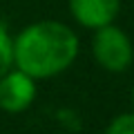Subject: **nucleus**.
<instances>
[{
  "label": "nucleus",
  "mask_w": 134,
  "mask_h": 134,
  "mask_svg": "<svg viewBox=\"0 0 134 134\" xmlns=\"http://www.w3.org/2000/svg\"><path fill=\"white\" fill-rule=\"evenodd\" d=\"M81 52V40L60 20H36L14 36V67L34 81H47L67 72Z\"/></svg>",
  "instance_id": "obj_1"
},
{
  "label": "nucleus",
  "mask_w": 134,
  "mask_h": 134,
  "mask_svg": "<svg viewBox=\"0 0 134 134\" xmlns=\"http://www.w3.org/2000/svg\"><path fill=\"white\" fill-rule=\"evenodd\" d=\"M92 56L105 72L121 74L134 63V45L130 36L114 23L94 29Z\"/></svg>",
  "instance_id": "obj_2"
},
{
  "label": "nucleus",
  "mask_w": 134,
  "mask_h": 134,
  "mask_svg": "<svg viewBox=\"0 0 134 134\" xmlns=\"http://www.w3.org/2000/svg\"><path fill=\"white\" fill-rule=\"evenodd\" d=\"M36 83L29 74L11 67L5 76H0V110L7 114H23L36 100Z\"/></svg>",
  "instance_id": "obj_3"
},
{
  "label": "nucleus",
  "mask_w": 134,
  "mask_h": 134,
  "mask_svg": "<svg viewBox=\"0 0 134 134\" xmlns=\"http://www.w3.org/2000/svg\"><path fill=\"white\" fill-rule=\"evenodd\" d=\"M67 9L81 27L98 29L116 20L121 0H67Z\"/></svg>",
  "instance_id": "obj_4"
},
{
  "label": "nucleus",
  "mask_w": 134,
  "mask_h": 134,
  "mask_svg": "<svg viewBox=\"0 0 134 134\" xmlns=\"http://www.w3.org/2000/svg\"><path fill=\"white\" fill-rule=\"evenodd\" d=\"M14 67V36L5 23H0V76Z\"/></svg>",
  "instance_id": "obj_5"
},
{
  "label": "nucleus",
  "mask_w": 134,
  "mask_h": 134,
  "mask_svg": "<svg viewBox=\"0 0 134 134\" xmlns=\"http://www.w3.org/2000/svg\"><path fill=\"white\" fill-rule=\"evenodd\" d=\"M105 134H134V112L116 116L105 127Z\"/></svg>",
  "instance_id": "obj_6"
},
{
  "label": "nucleus",
  "mask_w": 134,
  "mask_h": 134,
  "mask_svg": "<svg viewBox=\"0 0 134 134\" xmlns=\"http://www.w3.org/2000/svg\"><path fill=\"white\" fill-rule=\"evenodd\" d=\"M132 105H134V87H132Z\"/></svg>",
  "instance_id": "obj_7"
}]
</instances>
